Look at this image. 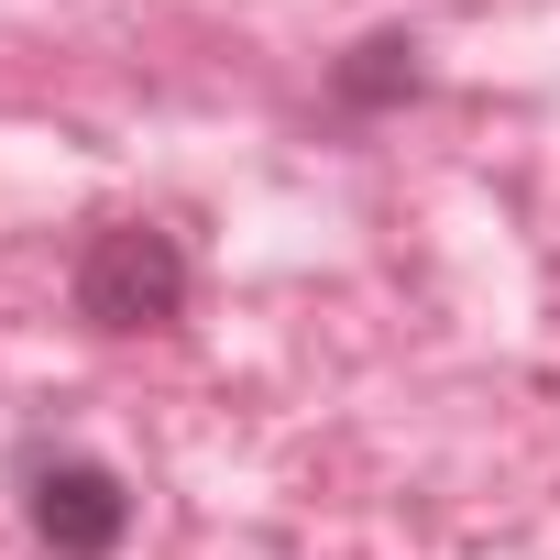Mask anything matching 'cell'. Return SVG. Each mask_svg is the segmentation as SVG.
Returning a JSON list of instances; mask_svg holds the SVG:
<instances>
[{
	"label": "cell",
	"instance_id": "1",
	"mask_svg": "<svg viewBox=\"0 0 560 560\" xmlns=\"http://www.w3.org/2000/svg\"><path fill=\"white\" fill-rule=\"evenodd\" d=\"M187 287H198V264H187V242H176L165 220H100V231L78 242V264H67L78 319L110 330V341L176 330V319H187Z\"/></svg>",
	"mask_w": 560,
	"mask_h": 560
},
{
	"label": "cell",
	"instance_id": "2",
	"mask_svg": "<svg viewBox=\"0 0 560 560\" xmlns=\"http://www.w3.org/2000/svg\"><path fill=\"white\" fill-rule=\"evenodd\" d=\"M12 483H23V527L45 560H121L132 549V483L78 451V440H23L12 451Z\"/></svg>",
	"mask_w": 560,
	"mask_h": 560
},
{
	"label": "cell",
	"instance_id": "3",
	"mask_svg": "<svg viewBox=\"0 0 560 560\" xmlns=\"http://www.w3.org/2000/svg\"><path fill=\"white\" fill-rule=\"evenodd\" d=\"M429 89V67H418V34H363L341 67H330V110H352V121H385V110H407Z\"/></svg>",
	"mask_w": 560,
	"mask_h": 560
}]
</instances>
